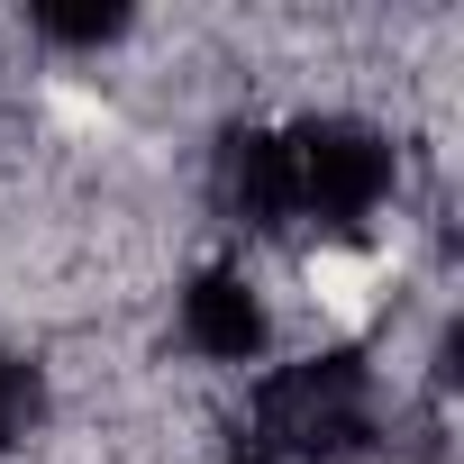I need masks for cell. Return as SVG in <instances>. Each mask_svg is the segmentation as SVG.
Masks as SVG:
<instances>
[{
	"instance_id": "6da1fadb",
	"label": "cell",
	"mask_w": 464,
	"mask_h": 464,
	"mask_svg": "<svg viewBox=\"0 0 464 464\" xmlns=\"http://www.w3.org/2000/svg\"><path fill=\"white\" fill-rule=\"evenodd\" d=\"M256 428H265L274 455L346 464L373 437V373L355 355H301V364H283V373L256 382Z\"/></svg>"
},
{
	"instance_id": "7a4b0ae2",
	"label": "cell",
	"mask_w": 464,
	"mask_h": 464,
	"mask_svg": "<svg viewBox=\"0 0 464 464\" xmlns=\"http://www.w3.org/2000/svg\"><path fill=\"white\" fill-rule=\"evenodd\" d=\"M283 155H292V218L355 227L392 200V137H373L355 119H310L283 137Z\"/></svg>"
},
{
	"instance_id": "3957f363",
	"label": "cell",
	"mask_w": 464,
	"mask_h": 464,
	"mask_svg": "<svg viewBox=\"0 0 464 464\" xmlns=\"http://www.w3.org/2000/svg\"><path fill=\"white\" fill-rule=\"evenodd\" d=\"M182 346H191L200 364H256V346H265V301H256V283H246V274H200V283L182 292Z\"/></svg>"
},
{
	"instance_id": "277c9868",
	"label": "cell",
	"mask_w": 464,
	"mask_h": 464,
	"mask_svg": "<svg viewBox=\"0 0 464 464\" xmlns=\"http://www.w3.org/2000/svg\"><path fill=\"white\" fill-rule=\"evenodd\" d=\"M218 200L246 227H283L292 218V155H283V137H265V128L227 137L218 146Z\"/></svg>"
},
{
	"instance_id": "5b68a950",
	"label": "cell",
	"mask_w": 464,
	"mask_h": 464,
	"mask_svg": "<svg viewBox=\"0 0 464 464\" xmlns=\"http://www.w3.org/2000/svg\"><path fill=\"white\" fill-rule=\"evenodd\" d=\"M37 410H46V392H37V373H28L19 355H0V446H19V437L37 428Z\"/></svg>"
},
{
	"instance_id": "8992f818",
	"label": "cell",
	"mask_w": 464,
	"mask_h": 464,
	"mask_svg": "<svg viewBox=\"0 0 464 464\" xmlns=\"http://www.w3.org/2000/svg\"><path fill=\"white\" fill-rule=\"evenodd\" d=\"M128 28V10H37V37H55V46H110Z\"/></svg>"
},
{
	"instance_id": "52a82bcc",
	"label": "cell",
	"mask_w": 464,
	"mask_h": 464,
	"mask_svg": "<svg viewBox=\"0 0 464 464\" xmlns=\"http://www.w3.org/2000/svg\"><path fill=\"white\" fill-rule=\"evenodd\" d=\"M227 464H256V455H227Z\"/></svg>"
}]
</instances>
